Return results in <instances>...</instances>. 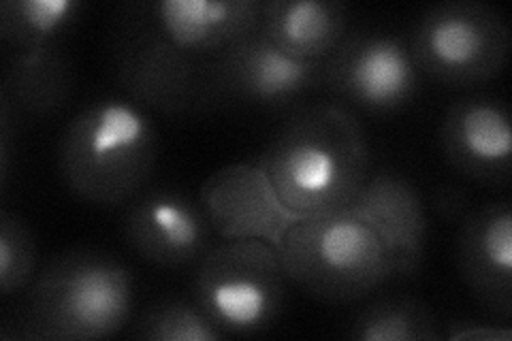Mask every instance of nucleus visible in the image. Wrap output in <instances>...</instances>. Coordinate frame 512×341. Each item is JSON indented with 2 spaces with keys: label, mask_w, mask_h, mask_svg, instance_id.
Masks as SVG:
<instances>
[{
  "label": "nucleus",
  "mask_w": 512,
  "mask_h": 341,
  "mask_svg": "<svg viewBox=\"0 0 512 341\" xmlns=\"http://www.w3.org/2000/svg\"><path fill=\"white\" fill-rule=\"evenodd\" d=\"M256 165L295 216L333 214L348 209L370 177V141L348 107L314 105L280 128Z\"/></svg>",
  "instance_id": "obj_1"
},
{
  "label": "nucleus",
  "mask_w": 512,
  "mask_h": 341,
  "mask_svg": "<svg viewBox=\"0 0 512 341\" xmlns=\"http://www.w3.org/2000/svg\"><path fill=\"white\" fill-rule=\"evenodd\" d=\"M135 282L116 256L94 248L58 254L28 286L7 339L96 341L120 333L133 316Z\"/></svg>",
  "instance_id": "obj_2"
},
{
  "label": "nucleus",
  "mask_w": 512,
  "mask_h": 341,
  "mask_svg": "<svg viewBox=\"0 0 512 341\" xmlns=\"http://www.w3.org/2000/svg\"><path fill=\"white\" fill-rule=\"evenodd\" d=\"M158 158L156 126L143 107L126 99L88 105L64 128L58 171L75 197L116 207L148 184Z\"/></svg>",
  "instance_id": "obj_3"
},
{
  "label": "nucleus",
  "mask_w": 512,
  "mask_h": 341,
  "mask_svg": "<svg viewBox=\"0 0 512 341\" xmlns=\"http://www.w3.org/2000/svg\"><path fill=\"white\" fill-rule=\"evenodd\" d=\"M288 282L325 303H355L395 278L376 233L350 209L299 218L276 248Z\"/></svg>",
  "instance_id": "obj_4"
},
{
  "label": "nucleus",
  "mask_w": 512,
  "mask_h": 341,
  "mask_svg": "<svg viewBox=\"0 0 512 341\" xmlns=\"http://www.w3.org/2000/svg\"><path fill=\"white\" fill-rule=\"evenodd\" d=\"M286 282L274 246L222 241L201 258L192 299L224 335H256L282 316Z\"/></svg>",
  "instance_id": "obj_5"
},
{
  "label": "nucleus",
  "mask_w": 512,
  "mask_h": 341,
  "mask_svg": "<svg viewBox=\"0 0 512 341\" xmlns=\"http://www.w3.org/2000/svg\"><path fill=\"white\" fill-rule=\"evenodd\" d=\"M510 43V28L498 9L478 0H451L421 15L408 47L419 71L444 86L466 88L502 73Z\"/></svg>",
  "instance_id": "obj_6"
},
{
  "label": "nucleus",
  "mask_w": 512,
  "mask_h": 341,
  "mask_svg": "<svg viewBox=\"0 0 512 341\" xmlns=\"http://www.w3.org/2000/svg\"><path fill=\"white\" fill-rule=\"evenodd\" d=\"M323 75L325 62L288 56L256 28L227 52L210 60L207 94L210 107L286 109L323 88Z\"/></svg>",
  "instance_id": "obj_7"
},
{
  "label": "nucleus",
  "mask_w": 512,
  "mask_h": 341,
  "mask_svg": "<svg viewBox=\"0 0 512 341\" xmlns=\"http://www.w3.org/2000/svg\"><path fill=\"white\" fill-rule=\"evenodd\" d=\"M419 84L421 71L408 43L389 32H348L325 62L323 88L340 101L370 113H391L406 107Z\"/></svg>",
  "instance_id": "obj_8"
},
{
  "label": "nucleus",
  "mask_w": 512,
  "mask_h": 341,
  "mask_svg": "<svg viewBox=\"0 0 512 341\" xmlns=\"http://www.w3.org/2000/svg\"><path fill=\"white\" fill-rule=\"evenodd\" d=\"M116 67L120 86L139 107L167 116L210 107V60L188 56L148 32L128 26Z\"/></svg>",
  "instance_id": "obj_9"
},
{
  "label": "nucleus",
  "mask_w": 512,
  "mask_h": 341,
  "mask_svg": "<svg viewBox=\"0 0 512 341\" xmlns=\"http://www.w3.org/2000/svg\"><path fill=\"white\" fill-rule=\"evenodd\" d=\"M212 231L222 241H265L278 248L299 220L256 162H237L214 171L197 197Z\"/></svg>",
  "instance_id": "obj_10"
},
{
  "label": "nucleus",
  "mask_w": 512,
  "mask_h": 341,
  "mask_svg": "<svg viewBox=\"0 0 512 341\" xmlns=\"http://www.w3.org/2000/svg\"><path fill=\"white\" fill-rule=\"evenodd\" d=\"M263 0H158L135 9L131 28L188 56L214 60L259 28Z\"/></svg>",
  "instance_id": "obj_11"
},
{
  "label": "nucleus",
  "mask_w": 512,
  "mask_h": 341,
  "mask_svg": "<svg viewBox=\"0 0 512 341\" xmlns=\"http://www.w3.org/2000/svg\"><path fill=\"white\" fill-rule=\"evenodd\" d=\"M122 235L139 258L167 269L199 265L216 237L199 201L175 188H156L135 199L124 214Z\"/></svg>",
  "instance_id": "obj_12"
},
{
  "label": "nucleus",
  "mask_w": 512,
  "mask_h": 341,
  "mask_svg": "<svg viewBox=\"0 0 512 341\" xmlns=\"http://www.w3.org/2000/svg\"><path fill=\"white\" fill-rule=\"evenodd\" d=\"M446 160L480 184H506L512 171L508 109L493 96L476 94L448 107L440 126Z\"/></svg>",
  "instance_id": "obj_13"
},
{
  "label": "nucleus",
  "mask_w": 512,
  "mask_h": 341,
  "mask_svg": "<svg viewBox=\"0 0 512 341\" xmlns=\"http://www.w3.org/2000/svg\"><path fill=\"white\" fill-rule=\"evenodd\" d=\"M376 233L395 278H412L425 261L429 220L423 199L408 177L395 171L370 173L348 207Z\"/></svg>",
  "instance_id": "obj_14"
},
{
  "label": "nucleus",
  "mask_w": 512,
  "mask_h": 341,
  "mask_svg": "<svg viewBox=\"0 0 512 341\" xmlns=\"http://www.w3.org/2000/svg\"><path fill=\"white\" fill-rule=\"evenodd\" d=\"M457 258L461 278L483 310L495 318L512 316V211L493 201L463 222Z\"/></svg>",
  "instance_id": "obj_15"
},
{
  "label": "nucleus",
  "mask_w": 512,
  "mask_h": 341,
  "mask_svg": "<svg viewBox=\"0 0 512 341\" xmlns=\"http://www.w3.org/2000/svg\"><path fill=\"white\" fill-rule=\"evenodd\" d=\"M259 30L288 56L327 62L348 35V9L340 0H263Z\"/></svg>",
  "instance_id": "obj_16"
},
{
  "label": "nucleus",
  "mask_w": 512,
  "mask_h": 341,
  "mask_svg": "<svg viewBox=\"0 0 512 341\" xmlns=\"http://www.w3.org/2000/svg\"><path fill=\"white\" fill-rule=\"evenodd\" d=\"M71 90L73 71L60 50L15 52L5 73L3 99L30 116L45 118L67 105Z\"/></svg>",
  "instance_id": "obj_17"
},
{
  "label": "nucleus",
  "mask_w": 512,
  "mask_h": 341,
  "mask_svg": "<svg viewBox=\"0 0 512 341\" xmlns=\"http://www.w3.org/2000/svg\"><path fill=\"white\" fill-rule=\"evenodd\" d=\"M82 9L77 0H5L0 5V37L15 52L60 50Z\"/></svg>",
  "instance_id": "obj_18"
},
{
  "label": "nucleus",
  "mask_w": 512,
  "mask_h": 341,
  "mask_svg": "<svg viewBox=\"0 0 512 341\" xmlns=\"http://www.w3.org/2000/svg\"><path fill=\"white\" fill-rule=\"evenodd\" d=\"M348 337L357 341H438L442 331L429 305L395 297L361 310L350 322Z\"/></svg>",
  "instance_id": "obj_19"
},
{
  "label": "nucleus",
  "mask_w": 512,
  "mask_h": 341,
  "mask_svg": "<svg viewBox=\"0 0 512 341\" xmlns=\"http://www.w3.org/2000/svg\"><path fill=\"white\" fill-rule=\"evenodd\" d=\"M133 337L146 341H218L224 333L195 299H160L133 324Z\"/></svg>",
  "instance_id": "obj_20"
},
{
  "label": "nucleus",
  "mask_w": 512,
  "mask_h": 341,
  "mask_svg": "<svg viewBox=\"0 0 512 341\" xmlns=\"http://www.w3.org/2000/svg\"><path fill=\"white\" fill-rule=\"evenodd\" d=\"M37 239L13 211L0 214V292L13 297L26 290L37 273Z\"/></svg>",
  "instance_id": "obj_21"
},
{
  "label": "nucleus",
  "mask_w": 512,
  "mask_h": 341,
  "mask_svg": "<svg viewBox=\"0 0 512 341\" xmlns=\"http://www.w3.org/2000/svg\"><path fill=\"white\" fill-rule=\"evenodd\" d=\"M446 339L451 341H510L512 331L508 327H495L483 322H455L448 327Z\"/></svg>",
  "instance_id": "obj_22"
}]
</instances>
